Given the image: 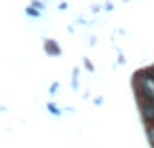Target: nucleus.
<instances>
[{
    "instance_id": "0eeeda50",
    "label": "nucleus",
    "mask_w": 154,
    "mask_h": 148,
    "mask_svg": "<svg viewBox=\"0 0 154 148\" xmlns=\"http://www.w3.org/2000/svg\"><path fill=\"white\" fill-rule=\"evenodd\" d=\"M72 87H74V89L78 87V70H74V72H72Z\"/></svg>"
},
{
    "instance_id": "f03ea898",
    "label": "nucleus",
    "mask_w": 154,
    "mask_h": 148,
    "mask_svg": "<svg viewBox=\"0 0 154 148\" xmlns=\"http://www.w3.org/2000/svg\"><path fill=\"white\" fill-rule=\"evenodd\" d=\"M137 95V106H139V114H141V121L143 123H154V102L135 93Z\"/></svg>"
},
{
    "instance_id": "9d476101",
    "label": "nucleus",
    "mask_w": 154,
    "mask_h": 148,
    "mask_svg": "<svg viewBox=\"0 0 154 148\" xmlns=\"http://www.w3.org/2000/svg\"><path fill=\"white\" fill-rule=\"evenodd\" d=\"M103 11L112 13V11H114V5H112V2H106V5H103Z\"/></svg>"
},
{
    "instance_id": "f8f14e48",
    "label": "nucleus",
    "mask_w": 154,
    "mask_h": 148,
    "mask_svg": "<svg viewBox=\"0 0 154 148\" xmlns=\"http://www.w3.org/2000/svg\"><path fill=\"white\" fill-rule=\"evenodd\" d=\"M93 104H97V106H99V104H103V97H95V99H93Z\"/></svg>"
},
{
    "instance_id": "20e7f679",
    "label": "nucleus",
    "mask_w": 154,
    "mask_h": 148,
    "mask_svg": "<svg viewBox=\"0 0 154 148\" xmlns=\"http://www.w3.org/2000/svg\"><path fill=\"white\" fill-rule=\"evenodd\" d=\"M146 135H148L150 144L154 146V123H146Z\"/></svg>"
},
{
    "instance_id": "f257e3e1",
    "label": "nucleus",
    "mask_w": 154,
    "mask_h": 148,
    "mask_svg": "<svg viewBox=\"0 0 154 148\" xmlns=\"http://www.w3.org/2000/svg\"><path fill=\"white\" fill-rule=\"evenodd\" d=\"M133 87H135V93L154 102V68H146V70L135 72Z\"/></svg>"
},
{
    "instance_id": "9b49d317",
    "label": "nucleus",
    "mask_w": 154,
    "mask_h": 148,
    "mask_svg": "<svg viewBox=\"0 0 154 148\" xmlns=\"http://www.w3.org/2000/svg\"><path fill=\"white\" fill-rule=\"evenodd\" d=\"M57 89H59V83H53V85H51V89H49V91H51V95H55V91H57Z\"/></svg>"
},
{
    "instance_id": "6e6552de",
    "label": "nucleus",
    "mask_w": 154,
    "mask_h": 148,
    "mask_svg": "<svg viewBox=\"0 0 154 148\" xmlns=\"http://www.w3.org/2000/svg\"><path fill=\"white\" fill-rule=\"evenodd\" d=\"M32 7H36L38 11H42V9H45V5L40 2V0H32Z\"/></svg>"
},
{
    "instance_id": "39448f33",
    "label": "nucleus",
    "mask_w": 154,
    "mask_h": 148,
    "mask_svg": "<svg viewBox=\"0 0 154 148\" xmlns=\"http://www.w3.org/2000/svg\"><path fill=\"white\" fill-rule=\"evenodd\" d=\"M47 110H49L53 116H61V108H57L53 102H49V104H47Z\"/></svg>"
},
{
    "instance_id": "1a4fd4ad",
    "label": "nucleus",
    "mask_w": 154,
    "mask_h": 148,
    "mask_svg": "<svg viewBox=\"0 0 154 148\" xmlns=\"http://www.w3.org/2000/svg\"><path fill=\"white\" fill-rule=\"evenodd\" d=\"M85 68H87L89 72H95V66H93V64H91L89 59H85Z\"/></svg>"
},
{
    "instance_id": "7ed1b4c3",
    "label": "nucleus",
    "mask_w": 154,
    "mask_h": 148,
    "mask_svg": "<svg viewBox=\"0 0 154 148\" xmlns=\"http://www.w3.org/2000/svg\"><path fill=\"white\" fill-rule=\"evenodd\" d=\"M45 53L51 55V57H59V55H61V47L57 45V40L47 38V40H45Z\"/></svg>"
},
{
    "instance_id": "423d86ee",
    "label": "nucleus",
    "mask_w": 154,
    "mask_h": 148,
    "mask_svg": "<svg viewBox=\"0 0 154 148\" xmlns=\"http://www.w3.org/2000/svg\"><path fill=\"white\" fill-rule=\"evenodd\" d=\"M26 15H30V17H40V15H42V11H38L36 7H32V5H30V7L26 9Z\"/></svg>"
}]
</instances>
